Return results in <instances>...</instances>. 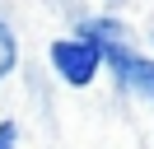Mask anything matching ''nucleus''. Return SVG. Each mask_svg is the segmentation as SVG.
<instances>
[{
  "mask_svg": "<svg viewBox=\"0 0 154 149\" xmlns=\"http://www.w3.org/2000/svg\"><path fill=\"white\" fill-rule=\"evenodd\" d=\"M51 65H56V74L70 84V89H84V84H94L98 65H103V47L94 42V37H61V42H51Z\"/></svg>",
  "mask_w": 154,
  "mask_h": 149,
  "instance_id": "obj_1",
  "label": "nucleus"
},
{
  "mask_svg": "<svg viewBox=\"0 0 154 149\" xmlns=\"http://www.w3.org/2000/svg\"><path fill=\"white\" fill-rule=\"evenodd\" d=\"M103 61L117 70V79L131 84V89H145L154 98V61H140L135 51H126L122 42H103Z\"/></svg>",
  "mask_w": 154,
  "mask_h": 149,
  "instance_id": "obj_2",
  "label": "nucleus"
},
{
  "mask_svg": "<svg viewBox=\"0 0 154 149\" xmlns=\"http://www.w3.org/2000/svg\"><path fill=\"white\" fill-rule=\"evenodd\" d=\"M14 61H19V42H14V33L5 23H0V79L14 70Z\"/></svg>",
  "mask_w": 154,
  "mask_h": 149,
  "instance_id": "obj_3",
  "label": "nucleus"
},
{
  "mask_svg": "<svg viewBox=\"0 0 154 149\" xmlns=\"http://www.w3.org/2000/svg\"><path fill=\"white\" fill-rule=\"evenodd\" d=\"M14 135H19V130H14L10 121H0V149H14Z\"/></svg>",
  "mask_w": 154,
  "mask_h": 149,
  "instance_id": "obj_4",
  "label": "nucleus"
}]
</instances>
